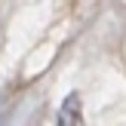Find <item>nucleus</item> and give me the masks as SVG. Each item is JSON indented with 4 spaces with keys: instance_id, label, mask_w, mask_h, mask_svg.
<instances>
[{
    "instance_id": "obj_1",
    "label": "nucleus",
    "mask_w": 126,
    "mask_h": 126,
    "mask_svg": "<svg viewBox=\"0 0 126 126\" xmlns=\"http://www.w3.org/2000/svg\"><path fill=\"white\" fill-rule=\"evenodd\" d=\"M59 126H86L83 123V98H80L77 92H71V95L62 102V108H59Z\"/></svg>"
}]
</instances>
